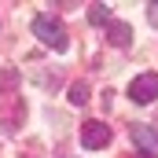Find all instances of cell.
I'll return each instance as SVG.
<instances>
[{
    "label": "cell",
    "instance_id": "cell-3",
    "mask_svg": "<svg viewBox=\"0 0 158 158\" xmlns=\"http://www.w3.org/2000/svg\"><path fill=\"white\" fill-rule=\"evenodd\" d=\"M129 96H132L136 103H151V99H158V74H140V77L129 85Z\"/></svg>",
    "mask_w": 158,
    "mask_h": 158
},
{
    "label": "cell",
    "instance_id": "cell-7",
    "mask_svg": "<svg viewBox=\"0 0 158 158\" xmlns=\"http://www.w3.org/2000/svg\"><path fill=\"white\" fill-rule=\"evenodd\" d=\"M70 103H88V85L85 81H77V85H70Z\"/></svg>",
    "mask_w": 158,
    "mask_h": 158
},
{
    "label": "cell",
    "instance_id": "cell-4",
    "mask_svg": "<svg viewBox=\"0 0 158 158\" xmlns=\"http://www.w3.org/2000/svg\"><path fill=\"white\" fill-rule=\"evenodd\" d=\"M132 140H136L143 158H158V132L151 125H132Z\"/></svg>",
    "mask_w": 158,
    "mask_h": 158
},
{
    "label": "cell",
    "instance_id": "cell-6",
    "mask_svg": "<svg viewBox=\"0 0 158 158\" xmlns=\"http://www.w3.org/2000/svg\"><path fill=\"white\" fill-rule=\"evenodd\" d=\"M88 22L110 26V22H114V19H110V7H107V4H92V7H88Z\"/></svg>",
    "mask_w": 158,
    "mask_h": 158
},
{
    "label": "cell",
    "instance_id": "cell-1",
    "mask_svg": "<svg viewBox=\"0 0 158 158\" xmlns=\"http://www.w3.org/2000/svg\"><path fill=\"white\" fill-rule=\"evenodd\" d=\"M33 33L40 37V44H48L55 52H66V30H63V22H55L48 15H37L33 19Z\"/></svg>",
    "mask_w": 158,
    "mask_h": 158
},
{
    "label": "cell",
    "instance_id": "cell-2",
    "mask_svg": "<svg viewBox=\"0 0 158 158\" xmlns=\"http://www.w3.org/2000/svg\"><path fill=\"white\" fill-rule=\"evenodd\" d=\"M107 143H110V125H103V121H85V125H81V147L99 151V147H107Z\"/></svg>",
    "mask_w": 158,
    "mask_h": 158
},
{
    "label": "cell",
    "instance_id": "cell-5",
    "mask_svg": "<svg viewBox=\"0 0 158 158\" xmlns=\"http://www.w3.org/2000/svg\"><path fill=\"white\" fill-rule=\"evenodd\" d=\"M107 37H110V44H118V48H129V40H132V30H129L125 22H118V19H114V22L107 26Z\"/></svg>",
    "mask_w": 158,
    "mask_h": 158
}]
</instances>
